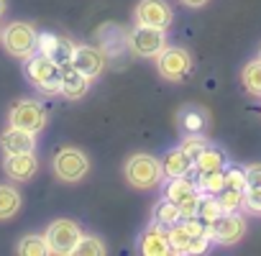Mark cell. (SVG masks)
<instances>
[{
  "mask_svg": "<svg viewBox=\"0 0 261 256\" xmlns=\"http://www.w3.org/2000/svg\"><path fill=\"white\" fill-rule=\"evenodd\" d=\"M139 248H141V253H146V256H167V253H172V243H169L167 225H162V223L154 220V223L144 231Z\"/></svg>",
  "mask_w": 261,
  "mask_h": 256,
  "instance_id": "obj_16",
  "label": "cell"
},
{
  "mask_svg": "<svg viewBox=\"0 0 261 256\" xmlns=\"http://www.w3.org/2000/svg\"><path fill=\"white\" fill-rule=\"evenodd\" d=\"M154 220L169 228V225H174V223L182 220V210H179L177 202H172L169 197H164V200H159L154 205Z\"/></svg>",
  "mask_w": 261,
  "mask_h": 256,
  "instance_id": "obj_22",
  "label": "cell"
},
{
  "mask_svg": "<svg viewBox=\"0 0 261 256\" xmlns=\"http://www.w3.org/2000/svg\"><path fill=\"white\" fill-rule=\"evenodd\" d=\"M90 82H92V80H90L87 74H82L80 69H74V67L69 64V67L62 69V90H59V95L67 97V100H80V97L87 95Z\"/></svg>",
  "mask_w": 261,
  "mask_h": 256,
  "instance_id": "obj_17",
  "label": "cell"
},
{
  "mask_svg": "<svg viewBox=\"0 0 261 256\" xmlns=\"http://www.w3.org/2000/svg\"><path fill=\"white\" fill-rule=\"evenodd\" d=\"M123 177L128 180L130 187L136 190H154L164 182V172H162V162L151 154H134L128 157L125 167H123Z\"/></svg>",
  "mask_w": 261,
  "mask_h": 256,
  "instance_id": "obj_1",
  "label": "cell"
},
{
  "mask_svg": "<svg viewBox=\"0 0 261 256\" xmlns=\"http://www.w3.org/2000/svg\"><path fill=\"white\" fill-rule=\"evenodd\" d=\"M162 172H164V180H172V177H187L195 167V162L177 146V149H169L162 159Z\"/></svg>",
  "mask_w": 261,
  "mask_h": 256,
  "instance_id": "obj_18",
  "label": "cell"
},
{
  "mask_svg": "<svg viewBox=\"0 0 261 256\" xmlns=\"http://www.w3.org/2000/svg\"><path fill=\"white\" fill-rule=\"evenodd\" d=\"M207 146H210V144H207V139H205V136H200V134H190V136L179 144V149H182L192 162H195V159L200 157V151H205Z\"/></svg>",
  "mask_w": 261,
  "mask_h": 256,
  "instance_id": "obj_29",
  "label": "cell"
},
{
  "mask_svg": "<svg viewBox=\"0 0 261 256\" xmlns=\"http://www.w3.org/2000/svg\"><path fill=\"white\" fill-rule=\"evenodd\" d=\"M179 3H182V6H187V8H202V6L207 3V0H179Z\"/></svg>",
  "mask_w": 261,
  "mask_h": 256,
  "instance_id": "obj_34",
  "label": "cell"
},
{
  "mask_svg": "<svg viewBox=\"0 0 261 256\" xmlns=\"http://www.w3.org/2000/svg\"><path fill=\"white\" fill-rule=\"evenodd\" d=\"M241 80H243V87H246L248 95L261 97V57L253 59V62H248V64L243 67Z\"/></svg>",
  "mask_w": 261,
  "mask_h": 256,
  "instance_id": "obj_24",
  "label": "cell"
},
{
  "mask_svg": "<svg viewBox=\"0 0 261 256\" xmlns=\"http://www.w3.org/2000/svg\"><path fill=\"white\" fill-rule=\"evenodd\" d=\"M21 210V192L11 185H0V220H11Z\"/></svg>",
  "mask_w": 261,
  "mask_h": 256,
  "instance_id": "obj_20",
  "label": "cell"
},
{
  "mask_svg": "<svg viewBox=\"0 0 261 256\" xmlns=\"http://www.w3.org/2000/svg\"><path fill=\"white\" fill-rule=\"evenodd\" d=\"M3 172L6 177H11L13 182H29L36 172H39V159L34 157V151L26 154H11L3 162Z\"/></svg>",
  "mask_w": 261,
  "mask_h": 256,
  "instance_id": "obj_15",
  "label": "cell"
},
{
  "mask_svg": "<svg viewBox=\"0 0 261 256\" xmlns=\"http://www.w3.org/2000/svg\"><path fill=\"white\" fill-rule=\"evenodd\" d=\"M74 49H77V44H72V41L64 39V36H57V34H39V46H36V52H41V54H46L49 59H54L62 69L72 64Z\"/></svg>",
  "mask_w": 261,
  "mask_h": 256,
  "instance_id": "obj_12",
  "label": "cell"
},
{
  "mask_svg": "<svg viewBox=\"0 0 261 256\" xmlns=\"http://www.w3.org/2000/svg\"><path fill=\"white\" fill-rule=\"evenodd\" d=\"M205 233L213 243H220V246H233L243 238L246 233V220L238 215V213H223L215 223L205 225Z\"/></svg>",
  "mask_w": 261,
  "mask_h": 256,
  "instance_id": "obj_10",
  "label": "cell"
},
{
  "mask_svg": "<svg viewBox=\"0 0 261 256\" xmlns=\"http://www.w3.org/2000/svg\"><path fill=\"white\" fill-rule=\"evenodd\" d=\"M167 233H169V243H172V253H187L190 251V243H192V233H190V228L185 225V220H179V223H174V225H169L167 228Z\"/></svg>",
  "mask_w": 261,
  "mask_h": 256,
  "instance_id": "obj_21",
  "label": "cell"
},
{
  "mask_svg": "<svg viewBox=\"0 0 261 256\" xmlns=\"http://www.w3.org/2000/svg\"><path fill=\"white\" fill-rule=\"evenodd\" d=\"M105 251L108 248H105V243L97 236H85V233H82V238H80V243L74 248L77 256H97V253H105Z\"/></svg>",
  "mask_w": 261,
  "mask_h": 256,
  "instance_id": "obj_28",
  "label": "cell"
},
{
  "mask_svg": "<svg viewBox=\"0 0 261 256\" xmlns=\"http://www.w3.org/2000/svg\"><path fill=\"white\" fill-rule=\"evenodd\" d=\"M182 125H185V131H187V134H200V128H202V115L190 113V115L182 118Z\"/></svg>",
  "mask_w": 261,
  "mask_h": 256,
  "instance_id": "obj_32",
  "label": "cell"
},
{
  "mask_svg": "<svg viewBox=\"0 0 261 256\" xmlns=\"http://www.w3.org/2000/svg\"><path fill=\"white\" fill-rule=\"evenodd\" d=\"M46 243H49V251L51 253H59V256H69L74 253L80 238H82V228L69 220V218H57L54 223H49L46 228Z\"/></svg>",
  "mask_w": 261,
  "mask_h": 256,
  "instance_id": "obj_5",
  "label": "cell"
},
{
  "mask_svg": "<svg viewBox=\"0 0 261 256\" xmlns=\"http://www.w3.org/2000/svg\"><path fill=\"white\" fill-rule=\"evenodd\" d=\"M136 23L139 26H151V29H169L172 21H174V13H172V6L167 0H141L136 6Z\"/></svg>",
  "mask_w": 261,
  "mask_h": 256,
  "instance_id": "obj_11",
  "label": "cell"
},
{
  "mask_svg": "<svg viewBox=\"0 0 261 256\" xmlns=\"http://www.w3.org/2000/svg\"><path fill=\"white\" fill-rule=\"evenodd\" d=\"M0 34H3V29H0Z\"/></svg>",
  "mask_w": 261,
  "mask_h": 256,
  "instance_id": "obj_36",
  "label": "cell"
},
{
  "mask_svg": "<svg viewBox=\"0 0 261 256\" xmlns=\"http://www.w3.org/2000/svg\"><path fill=\"white\" fill-rule=\"evenodd\" d=\"M0 44L3 49L16 57V59H29L31 54H36V46H39V34L31 23L26 21H13L3 29L0 34Z\"/></svg>",
  "mask_w": 261,
  "mask_h": 256,
  "instance_id": "obj_3",
  "label": "cell"
},
{
  "mask_svg": "<svg viewBox=\"0 0 261 256\" xmlns=\"http://www.w3.org/2000/svg\"><path fill=\"white\" fill-rule=\"evenodd\" d=\"M164 197H169L172 202L179 205L182 220H185V218H195L197 215L202 192L197 190V185L192 180H187V177H172V180H164Z\"/></svg>",
  "mask_w": 261,
  "mask_h": 256,
  "instance_id": "obj_4",
  "label": "cell"
},
{
  "mask_svg": "<svg viewBox=\"0 0 261 256\" xmlns=\"http://www.w3.org/2000/svg\"><path fill=\"white\" fill-rule=\"evenodd\" d=\"M21 256H46L51 253L49 251V243H46V236H39V233H29L18 241V248H16Z\"/></svg>",
  "mask_w": 261,
  "mask_h": 256,
  "instance_id": "obj_23",
  "label": "cell"
},
{
  "mask_svg": "<svg viewBox=\"0 0 261 256\" xmlns=\"http://www.w3.org/2000/svg\"><path fill=\"white\" fill-rule=\"evenodd\" d=\"M23 72H26V80L36 90L49 92V95H59V90H62V67L54 59H49L46 54H41V52L31 54L26 59Z\"/></svg>",
  "mask_w": 261,
  "mask_h": 256,
  "instance_id": "obj_2",
  "label": "cell"
},
{
  "mask_svg": "<svg viewBox=\"0 0 261 256\" xmlns=\"http://www.w3.org/2000/svg\"><path fill=\"white\" fill-rule=\"evenodd\" d=\"M228 167V159H225V154L220 151V149H215V146H207L205 151H200V157L195 159V172L197 174H205V172H218V169H225Z\"/></svg>",
  "mask_w": 261,
  "mask_h": 256,
  "instance_id": "obj_19",
  "label": "cell"
},
{
  "mask_svg": "<svg viewBox=\"0 0 261 256\" xmlns=\"http://www.w3.org/2000/svg\"><path fill=\"white\" fill-rule=\"evenodd\" d=\"M197 190L202 195H218L223 187H225V169H218V172H205V174H197Z\"/></svg>",
  "mask_w": 261,
  "mask_h": 256,
  "instance_id": "obj_25",
  "label": "cell"
},
{
  "mask_svg": "<svg viewBox=\"0 0 261 256\" xmlns=\"http://www.w3.org/2000/svg\"><path fill=\"white\" fill-rule=\"evenodd\" d=\"M0 149H3L6 157L36 151V134L23 131V128H16V125H8L6 131L0 134Z\"/></svg>",
  "mask_w": 261,
  "mask_h": 256,
  "instance_id": "obj_14",
  "label": "cell"
},
{
  "mask_svg": "<svg viewBox=\"0 0 261 256\" xmlns=\"http://www.w3.org/2000/svg\"><path fill=\"white\" fill-rule=\"evenodd\" d=\"M225 187L233 190H246L248 187V177L243 167H225Z\"/></svg>",
  "mask_w": 261,
  "mask_h": 256,
  "instance_id": "obj_30",
  "label": "cell"
},
{
  "mask_svg": "<svg viewBox=\"0 0 261 256\" xmlns=\"http://www.w3.org/2000/svg\"><path fill=\"white\" fill-rule=\"evenodd\" d=\"M156 72L167 82H182L192 72V57L182 46H167L156 57Z\"/></svg>",
  "mask_w": 261,
  "mask_h": 256,
  "instance_id": "obj_9",
  "label": "cell"
},
{
  "mask_svg": "<svg viewBox=\"0 0 261 256\" xmlns=\"http://www.w3.org/2000/svg\"><path fill=\"white\" fill-rule=\"evenodd\" d=\"M108 64V54L100 49V46H77L74 49V57H72V67L80 69L82 74H87L90 80H97L102 74Z\"/></svg>",
  "mask_w": 261,
  "mask_h": 256,
  "instance_id": "obj_13",
  "label": "cell"
},
{
  "mask_svg": "<svg viewBox=\"0 0 261 256\" xmlns=\"http://www.w3.org/2000/svg\"><path fill=\"white\" fill-rule=\"evenodd\" d=\"M51 167H54L57 180H62V182H80L90 172V159H87L85 151H80L74 146H64V149L57 151Z\"/></svg>",
  "mask_w": 261,
  "mask_h": 256,
  "instance_id": "obj_7",
  "label": "cell"
},
{
  "mask_svg": "<svg viewBox=\"0 0 261 256\" xmlns=\"http://www.w3.org/2000/svg\"><path fill=\"white\" fill-rule=\"evenodd\" d=\"M46 120H49L46 108L39 100H18L8 113L11 125L23 128V131H31V134H41L46 128Z\"/></svg>",
  "mask_w": 261,
  "mask_h": 256,
  "instance_id": "obj_8",
  "label": "cell"
},
{
  "mask_svg": "<svg viewBox=\"0 0 261 256\" xmlns=\"http://www.w3.org/2000/svg\"><path fill=\"white\" fill-rule=\"evenodd\" d=\"M220 215H223V208H220L218 197H215V195H202V197H200V208H197V218H200L205 225H210V223H215Z\"/></svg>",
  "mask_w": 261,
  "mask_h": 256,
  "instance_id": "obj_26",
  "label": "cell"
},
{
  "mask_svg": "<svg viewBox=\"0 0 261 256\" xmlns=\"http://www.w3.org/2000/svg\"><path fill=\"white\" fill-rule=\"evenodd\" d=\"M128 49L141 59L159 57L167 49V31L164 29H151V26H139L128 34Z\"/></svg>",
  "mask_w": 261,
  "mask_h": 256,
  "instance_id": "obj_6",
  "label": "cell"
},
{
  "mask_svg": "<svg viewBox=\"0 0 261 256\" xmlns=\"http://www.w3.org/2000/svg\"><path fill=\"white\" fill-rule=\"evenodd\" d=\"M243 208L248 213H261V185H248L243 190Z\"/></svg>",
  "mask_w": 261,
  "mask_h": 256,
  "instance_id": "obj_31",
  "label": "cell"
},
{
  "mask_svg": "<svg viewBox=\"0 0 261 256\" xmlns=\"http://www.w3.org/2000/svg\"><path fill=\"white\" fill-rule=\"evenodd\" d=\"M6 8H8V0H0V18H3V13H6Z\"/></svg>",
  "mask_w": 261,
  "mask_h": 256,
  "instance_id": "obj_35",
  "label": "cell"
},
{
  "mask_svg": "<svg viewBox=\"0 0 261 256\" xmlns=\"http://www.w3.org/2000/svg\"><path fill=\"white\" fill-rule=\"evenodd\" d=\"M246 177H248V185H261V164L246 167Z\"/></svg>",
  "mask_w": 261,
  "mask_h": 256,
  "instance_id": "obj_33",
  "label": "cell"
},
{
  "mask_svg": "<svg viewBox=\"0 0 261 256\" xmlns=\"http://www.w3.org/2000/svg\"><path fill=\"white\" fill-rule=\"evenodd\" d=\"M218 202L223 208V213H238L243 208V190H233V187H223L218 195Z\"/></svg>",
  "mask_w": 261,
  "mask_h": 256,
  "instance_id": "obj_27",
  "label": "cell"
}]
</instances>
